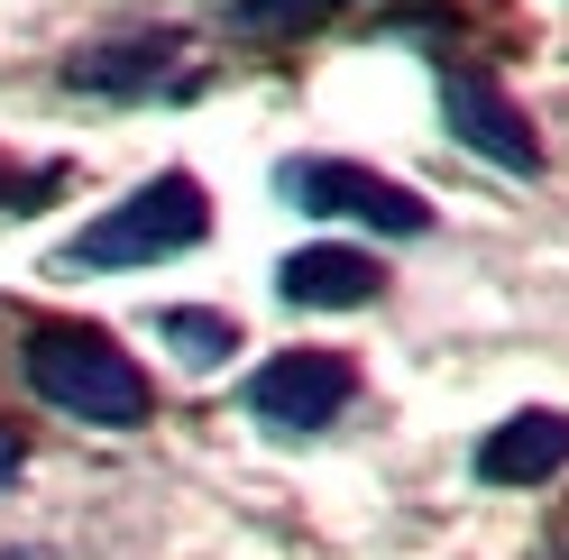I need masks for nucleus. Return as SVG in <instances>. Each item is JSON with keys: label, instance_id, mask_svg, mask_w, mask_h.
Instances as JSON below:
<instances>
[{"label": "nucleus", "instance_id": "nucleus-1", "mask_svg": "<svg viewBox=\"0 0 569 560\" xmlns=\"http://www.w3.org/2000/svg\"><path fill=\"white\" fill-rule=\"evenodd\" d=\"M19 377H28V396L47 413H64V423H83V432H138L157 413L148 368H138L101 322H64V312L56 322H28Z\"/></svg>", "mask_w": 569, "mask_h": 560}, {"label": "nucleus", "instance_id": "nucleus-2", "mask_svg": "<svg viewBox=\"0 0 569 560\" xmlns=\"http://www.w3.org/2000/svg\"><path fill=\"white\" fill-rule=\"evenodd\" d=\"M211 239V193L193 184L184 166H166L148 174L138 193H120L101 221H83L74 239L56 249L64 276H129V267H166V258H184Z\"/></svg>", "mask_w": 569, "mask_h": 560}, {"label": "nucleus", "instance_id": "nucleus-3", "mask_svg": "<svg viewBox=\"0 0 569 560\" xmlns=\"http://www.w3.org/2000/svg\"><path fill=\"white\" fill-rule=\"evenodd\" d=\"M276 193L295 202V212H312V221H359L377 239H422L432 230V202L413 184H396V174H377V166H349V157H284Z\"/></svg>", "mask_w": 569, "mask_h": 560}, {"label": "nucleus", "instance_id": "nucleus-4", "mask_svg": "<svg viewBox=\"0 0 569 560\" xmlns=\"http://www.w3.org/2000/svg\"><path fill=\"white\" fill-rule=\"evenodd\" d=\"M349 396H359V368L340 359V349H276V359L239 387L248 423L276 432V441H303V432H331Z\"/></svg>", "mask_w": 569, "mask_h": 560}, {"label": "nucleus", "instance_id": "nucleus-5", "mask_svg": "<svg viewBox=\"0 0 569 560\" xmlns=\"http://www.w3.org/2000/svg\"><path fill=\"white\" fill-rule=\"evenodd\" d=\"M441 120L469 157L506 166V174H542V129L523 120V101H506V83L478 64H441Z\"/></svg>", "mask_w": 569, "mask_h": 560}, {"label": "nucleus", "instance_id": "nucleus-6", "mask_svg": "<svg viewBox=\"0 0 569 560\" xmlns=\"http://www.w3.org/2000/svg\"><path fill=\"white\" fill-rule=\"evenodd\" d=\"M184 74V38L174 28H138V38H111V47H83L64 64V83L74 92H101V101H148Z\"/></svg>", "mask_w": 569, "mask_h": 560}, {"label": "nucleus", "instance_id": "nucleus-7", "mask_svg": "<svg viewBox=\"0 0 569 560\" xmlns=\"http://www.w3.org/2000/svg\"><path fill=\"white\" fill-rule=\"evenodd\" d=\"M469 469H478V487H551L569 469V413H551V404L506 413V423L478 441Z\"/></svg>", "mask_w": 569, "mask_h": 560}, {"label": "nucleus", "instance_id": "nucleus-8", "mask_svg": "<svg viewBox=\"0 0 569 560\" xmlns=\"http://www.w3.org/2000/svg\"><path fill=\"white\" fill-rule=\"evenodd\" d=\"M276 294L303 303V312H359L386 294V267L368 249H340V239H312V249H295L276 267Z\"/></svg>", "mask_w": 569, "mask_h": 560}, {"label": "nucleus", "instance_id": "nucleus-9", "mask_svg": "<svg viewBox=\"0 0 569 560\" xmlns=\"http://www.w3.org/2000/svg\"><path fill=\"white\" fill-rule=\"evenodd\" d=\"M157 340L184 368H230L239 359V322H230V312H202V303H166L157 312Z\"/></svg>", "mask_w": 569, "mask_h": 560}, {"label": "nucleus", "instance_id": "nucleus-10", "mask_svg": "<svg viewBox=\"0 0 569 560\" xmlns=\"http://www.w3.org/2000/svg\"><path fill=\"white\" fill-rule=\"evenodd\" d=\"M340 10L349 0H230V28L239 38H295V28H322Z\"/></svg>", "mask_w": 569, "mask_h": 560}, {"label": "nucleus", "instance_id": "nucleus-11", "mask_svg": "<svg viewBox=\"0 0 569 560\" xmlns=\"http://www.w3.org/2000/svg\"><path fill=\"white\" fill-rule=\"evenodd\" d=\"M47 193H56V166H38V174L0 166V212H19V202H47Z\"/></svg>", "mask_w": 569, "mask_h": 560}, {"label": "nucleus", "instance_id": "nucleus-12", "mask_svg": "<svg viewBox=\"0 0 569 560\" xmlns=\"http://www.w3.org/2000/svg\"><path fill=\"white\" fill-rule=\"evenodd\" d=\"M19 469H28V441H19L10 423H0V487H19Z\"/></svg>", "mask_w": 569, "mask_h": 560}, {"label": "nucleus", "instance_id": "nucleus-13", "mask_svg": "<svg viewBox=\"0 0 569 560\" xmlns=\"http://www.w3.org/2000/svg\"><path fill=\"white\" fill-rule=\"evenodd\" d=\"M551 560H569V514H560V542H551Z\"/></svg>", "mask_w": 569, "mask_h": 560}]
</instances>
